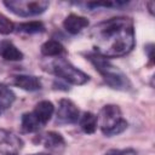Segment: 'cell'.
I'll list each match as a JSON object with an SVG mask.
<instances>
[{
    "instance_id": "1",
    "label": "cell",
    "mask_w": 155,
    "mask_h": 155,
    "mask_svg": "<svg viewBox=\"0 0 155 155\" xmlns=\"http://www.w3.org/2000/svg\"><path fill=\"white\" fill-rule=\"evenodd\" d=\"M90 36L97 53L105 58L125 56L132 51L136 44L133 21L124 16L96 24Z\"/></svg>"
},
{
    "instance_id": "2",
    "label": "cell",
    "mask_w": 155,
    "mask_h": 155,
    "mask_svg": "<svg viewBox=\"0 0 155 155\" xmlns=\"http://www.w3.org/2000/svg\"><path fill=\"white\" fill-rule=\"evenodd\" d=\"M86 57L111 88L126 91L131 87V82L126 74H124L117 67H115L108 58L98 53H88Z\"/></svg>"
},
{
    "instance_id": "3",
    "label": "cell",
    "mask_w": 155,
    "mask_h": 155,
    "mask_svg": "<svg viewBox=\"0 0 155 155\" xmlns=\"http://www.w3.org/2000/svg\"><path fill=\"white\" fill-rule=\"evenodd\" d=\"M53 111H54V107L51 102L48 101L39 102L33 111L22 115V121H21L22 131L25 133H33L39 131L50 121V119L53 115Z\"/></svg>"
},
{
    "instance_id": "4",
    "label": "cell",
    "mask_w": 155,
    "mask_h": 155,
    "mask_svg": "<svg viewBox=\"0 0 155 155\" xmlns=\"http://www.w3.org/2000/svg\"><path fill=\"white\" fill-rule=\"evenodd\" d=\"M99 127L104 136L111 137L124 132L127 128V121L122 117L117 105H104L99 113Z\"/></svg>"
},
{
    "instance_id": "5",
    "label": "cell",
    "mask_w": 155,
    "mask_h": 155,
    "mask_svg": "<svg viewBox=\"0 0 155 155\" xmlns=\"http://www.w3.org/2000/svg\"><path fill=\"white\" fill-rule=\"evenodd\" d=\"M50 71L53 73L59 79H63L64 81L73 84V85H84L88 81V75L74 67L69 61L65 58H57L51 63Z\"/></svg>"
},
{
    "instance_id": "6",
    "label": "cell",
    "mask_w": 155,
    "mask_h": 155,
    "mask_svg": "<svg viewBox=\"0 0 155 155\" xmlns=\"http://www.w3.org/2000/svg\"><path fill=\"white\" fill-rule=\"evenodd\" d=\"M4 5L15 15L21 17H30V16H38L45 12L48 7V1L46 0H11V1H4Z\"/></svg>"
},
{
    "instance_id": "7",
    "label": "cell",
    "mask_w": 155,
    "mask_h": 155,
    "mask_svg": "<svg viewBox=\"0 0 155 155\" xmlns=\"http://www.w3.org/2000/svg\"><path fill=\"white\" fill-rule=\"evenodd\" d=\"M23 148V140L13 132L0 128V155H18Z\"/></svg>"
},
{
    "instance_id": "8",
    "label": "cell",
    "mask_w": 155,
    "mask_h": 155,
    "mask_svg": "<svg viewBox=\"0 0 155 155\" xmlns=\"http://www.w3.org/2000/svg\"><path fill=\"white\" fill-rule=\"evenodd\" d=\"M80 119V113L78 107L70 99H61L58 103V109L56 113V121L59 125L75 124Z\"/></svg>"
},
{
    "instance_id": "9",
    "label": "cell",
    "mask_w": 155,
    "mask_h": 155,
    "mask_svg": "<svg viewBox=\"0 0 155 155\" xmlns=\"http://www.w3.org/2000/svg\"><path fill=\"white\" fill-rule=\"evenodd\" d=\"M11 84L24 91H38L41 88V81L34 75H13Z\"/></svg>"
},
{
    "instance_id": "10",
    "label": "cell",
    "mask_w": 155,
    "mask_h": 155,
    "mask_svg": "<svg viewBox=\"0 0 155 155\" xmlns=\"http://www.w3.org/2000/svg\"><path fill=\"white\" fill-rule=\"evenodd\" d=\"M63 27H64V29L68 33H70V34L74 35V34L80 33L86 27H88V21L85 17H81V16H78L75 13H71V15H69L64 19Z\"/></svg>"
},
{
    "instance_id": "11",
    "label": "cell",
    "mask_w": 155,
    "mask_h": 155,
    "mask_svg": "<svg viewBox=\"0 0 155 155\" xmlns=\"http://www.w3.org/2000/svg\"><path fill=\"white\" fill-rule=\"evenodd\" d=\"M0 56L6 61L12 62L23 59V53L10 40H0Z\"/></svg>"
},
{
    "instance_id": "12",
    "label": "cell",
    "mask_w": 155,
    "mask_h": 155,
    "mask_svg": "<svg viewBox=\"0 0 155 155\" xmlns=\"http://www.w3.org/2000/svg\"><path fill=\"white\" fill-rule=\"evenodd\" d=\"M41 142L50 150H59V149L64 148V145H65L64 138L59 133L52 132V131L51 132H47L46 134H44Z\"/></svg>"
},
{
    "instance_id": "13",
    "label": "cell",
    "mask_w": 155,
    "mask_h": 155,
    "mask_svg": "<svg viewBox=\"0 0 155 155\" xmlns=\"http://www.w3.org/2000/svg\"><path fill=\"white\" fill-rule=\"evenodd\" d=\"M80 122V127L85 133H93L97 130V125H98V117L90 111H85L82 114V116H80L79 119Z\"/></svg>"
},
{
    "instance_id": "14",
    "label": "cell",
    "mask_w": 155,
    "mask_h": 155,
    "mask_svg": "<svg viewBox=\"0 0 155 155\" xmlns=\"http://www.w3.org/2000/svg\"><path fill=\"white\" fill-rule=\"evenodd\" d=\"M64 52V46L56 40H48L41 46V53L46 57H59Z\"/></svg>"
},
{
    "instance_id": "15",
    "label": "cell",
    "mask_w": 155,
    "mask_h": 155,
    "mask_svg": "<svg viewBox=\"0 0 155 155\" xmlns=\"http://www.w3.org/2000/svg\"><path fill=\"white\" fill-rule=\"evenodd\" d=\"M15 93L10 87L0 84V115L5 113L15 102Z\"/></svg>"
},
{
    "instance_id": "16",
    "label": "cell",
    "mask_w": 155,
    "mask_h": 155,
    "mask_svg": "<svg viewBox=\"0 0 155 155\" xmlns=\"http://www.w3.org/2000/svg\"><path fill=\"white\" fill-rule=\"evenodd\" d=\"M18 30L21 33H25V34H35V33L44 31L45 30V25L39 21H31V22L21 23L18 25Z\"/></svg>"
},
{
    "instance_id": "17",
    "label": "cell",
    "mask_w": 155,
    "mask_h": 155,
    "mask_svg": "<svg viewBox=\"0 0 155 155\" xmlns=\"http://www.w3.org/2000/svg\"><path fill=\"white\" fill-rule=\"evenodd\" d=\"M15 29V24L0 12V34L2 35H7L10 33H12Z\"/></svg>"
},
{
    "instance_id": "18",
    "label": "cell",
    "mask_w": 155,
    "mask_h": 155,
    "mask_svg": "<svg viewBox=\"0 0 155 155\" xmlns=\"http://www.w3.org/2000/svg\"><path fill=\"white\" fill-rule=\"evenodd\" d=\"M127 2L125 1H104V2H87L85 4L86 7L96 8V7H117L121 5H125Z\"/></svg>"
},
{
    "instance_id": "19",
    "label": "cell",
    "mask_w": 155,
    "mask_h": 155,
    "mask_svg": "<svg viewBox=\"0 0 155 155\" xmlns=\"http://www.w3.org/2000/svg\"><path fill=\"white\" fill-rule=\"evenodd\" d=\"M105 155H137V153L133 149H111Z\"/></svg>"
},
{
    "instance_id": "20",
    "label": "cell",
    "mask_w": 155,
    "mask_h": 155,
    "mask_svg": "<svg viewBox=\"0 0 155 155\" xmlns=\"http://www.w3.org/2000/svg\"><path fill=\"white\" fill-rule=\"evenodd\" d=\"M30 155H51V154H46V153H38V154H30Z\"/></svg>"
}]
</instances>
